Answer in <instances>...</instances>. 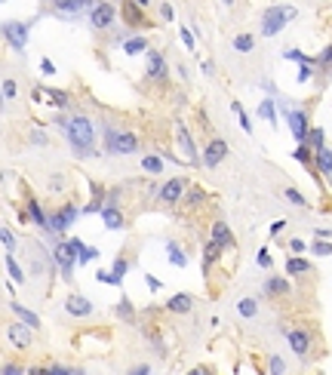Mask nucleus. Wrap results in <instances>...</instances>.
<instances>
[{
    "label": "nucleus",
    "mask_w": 332,
    "mask_h": 375,
    "mask_svg": "<svg viewBox=\"0 0 332 375\" xmlns=\"http://www.w3.org/2000/svg\"><path fill=\"white\" fill-rule=\"evenodd\" d=\"M31 99H34V101H43V99H47V89L34 86V89H31Z\"/></svg>",
    "instance_id": "54"
},
{
    "label": "nucleus",
    "mask_w": 332,
    "mask_h": 375,
    "mask_svg": "<svg viewBox=\"0 0 332 375\" xmlns=\"http://www.w3.org/2000/svg\"><path fill=\"white\" fill-rule=\"evenodd\" d=\"M148 77H151V80H166L169 77V71H166V59L160 52H148Z\"/></svg>",
    "instance_id": "12"
},
{
    "label": "nucleus",
    "mask_w": 332,
    "mask_h": 375,
    "mask_svg": "<svg viewBox=\"0 0 332 375\" xmlns=\"http://www.w3.org/2000/svg\"><path fill=\"white\" fill-rule=\"evenodd\" d=\"M6 268H9V274L16 277V283H22V280H25V274H22V268L16 265V258H13V255H6Z\"/></svg>",
    "instance_id": "43"
},
{
    "label": "nucleus",
    "mask_w": 332,
    "mask_h": 375,
    "mask_svg": "<svg viewBox=\"0 0 332 375\" xmlns=\"http://www.w3.org/2000/svg\"><path fill=\"white\" fill-rule=\"evenodd\" d=\"M160 13H163V19H173V6L163 3V6H160Z\"/></svg>",
    "instance_id": "60"
},
{
    "label": "nucleus",
    "mask_w": 332,
    "mask_h": 375,
    "mask_svg": "<svg viewBox=\"0 0 332 375\" xmlns=\"http://www.w3.org/2000/svg\"><path fill=\"white\" fill-rule=\"evenodd\" d=\"M117 317H123V320H132V308H129V301L123 299L120 304H117Z\"/></svg>",
    "instance_id": "47"
},
{
    "label": "nucleus",
    "mask_w": 332,
    "mask_h": 375,
    "mask_svg": "<svg viewBox=\"0 0 332 375\" xmlns=\"http://www.w3.org/2000/svg\"><path fill=\"white\" fill-rule=\"evenodd\" d=\"M148 286H151V289L157 292V289H160V280H157V277H148Z\"/></svg>",
    "instance_id": "61"
},
{
    "label": "nucleus",
    "mask_w": 332,
    "mask_h": 375,
    "mask_svg": "<svg viewBox=\"0 0 332 375\" xmlns=\"http://www.w3.org/2000/svg\"><path fill=\"white\" fill-rule=\"evenodd\" d=\"M114 16H117L114 3H93V9H89V22H93L96 31L111 28V25H114Z\"/></svg>",
    "instance_id": "6"
},
{
    "label": "nucleus",
    "mask_w": 332,
    "mask_h": 375,
    "mask_svg": "<svg viewBox=\"0 0 332 375\" xmlns=\"http://www.w3.org/2000/svg\"><path fill=\"white\" fill-rule=\"evenodd\" d=\"M80 243H83V240L71 237V240H65V243H59V246H55V261H59V268H62V274H65V277H71L74 255H80Z\"/></svg>",
    "instance_id": "4"
},
{
    "label": "nucleus",
    "mask_w": 332,
    "mask_h": 375,
    "mask_svg": "<svg viewBox=\"0 0 332 375\" xmlns=\"http://www.w3.org/2000/svg\"><path fill=\"white\" fill-rule=\"evenodd\" d=\"M317 68H323V74H332V47H326L323 52H320Z\"/></svg>",
    "instance_id": "37"
},
{
    "label": "nucleus",
    "mask_w": 332,
    "mask_h": 375,
    "mask_svg": "<svg viewBox=\"0 0 332 375\" xmlns=\"http://www.w3.org/2000/svg\"><path fill=\"white\" fill-rule=\"evenodd\" d=\"M65 311H68V317H89L93 314V301H89L86 295H80V292H71L65 299Z\"/></svg>",
    "instance_id": "10"
},
{
    "label": "nucleus",
    "mask_w": 332,
    "mask_h": 375,
    "mask_svg": "<svg viewBox=\"0 0 332 375\" xmlns=\"http://www.w3.org/2000/svg\"><path fill=\"white\" fill-rule=\"evenodd\" d=\"M212 240L219 243L222 249L234 246V237H231V231H228V225H225V222H212Z\"/></svg>",
    "instance_id": "17"
},
{
    "label": "nucleus",
    "mask_w": 332,
    "mask_h": 375,
    "mask_svg": "<svg viewBox=\"0 0 332 375\" xmlns=\"http://www.w3.org/2000/svg\"><path fill=\"white\" fill-rule=\"evenodd\" d=\"M28 139H31V145H47V132H40V129H31V135H28Z\"/></svg>",
    "instance_id": "48"
},
{
    "label": "nucleus",
    "mask_w": 332,
    "mask_h": 375,
    "mask_svg": "<svg viewBox=\"0 0 332 375\" xmlns=\"http://www.w3.org/2000/svg\"><path fill=\"white\" fill-rule=\"evenodd\" d=\"M28 212H31V222H37L40 228H50V222H47V215H43V209H40V203L37 200H28Z\"/></svg>",
    "instance_id": "27"
},
{
    "label": "nucleus",
    "mask_w": 332,
    "mask_h": 375,
    "mask_svg": "<svg viewBox=\"0 0 332 375\" xmlns=\"http://www.w3.org/2000/svg\"><path fill=\"white\" fill-rule=\"evenodd\" d=\"M123 13H127L129 25H142V9L135 6V3H123Z\"/></svg>",
    "instance_id": "35"
},
{
    "label": "nucleus",
    "mask_w": 332,
    "mask_h": 375,
    "mask_svg": "<svg viewBox=\"0 0 332 375\" xmlns=\"http://www.w3.org/2000/svg\"><path fill=\"white\" fill-rule=\"evenodd\" d=\"M283 228H286V219H280V222H274V225H271V234H280Z\"/></svg>",
    "instance_id": "59"
},
{
    "label": "nucleus",
    "mask_w": 332,
    "mask_h": 375,
    "mask_svg": "<svg viewBox=\"0 0 332 375\" xmlns=\"http://www.w3.org/2000/svg\"><path fill=\"white\" fill-rule=\"evenodd\" d=\"M55 9H59V13L74 16V13H83V9H93V6H89V3H55Z\"/></svg>",
    "instance_id": "36"
},
{
    "label": "nucleus",
    "mask_w": 332,
    "mask_h": 375,
    "mask_svg": "<svg viewBox=\"0 0 332 375\" xmlns=\"http://www.w3.org/2000/svg\"><path fill=\"white\" fill-rule=\"evenodd\" d=\"M93 258H99V249L80 243V255H77V261H80V265H86V261H93Z\"/></svg>",
    "instance_id": "38"
},
{
    "label": "nucleus",
    "mask_w": 332,
    "mask_h": 375,
    "mask_svg": "<svg viewBox=\"0 0 332 375\" xmlns=\"http://www.w3.org/2000/svg\"><path fill=\"white\" fill-rule=\"evenodd\" d=\"M311 68H317V59H307V62H302V65H299V83H305L307 77L314 74Z\"/></svg>",
    "instance_id": "39"
},
{
    "label": "nucleus",
    "mask_w": 332,
    "mask_h": 375,
    "mask_svg": "<svg viewBox=\"0 0 332 375\" xmlns=\"http://www.w3.org/2000/svg\"><path fill=\"white\" fill-rule=\"evenodd\" d=\"M3 375H22L19 363H6V366H3Z\"/></svg>",
    "instance_id": "53"
},
{
    "label": "nucleus",
    "mask_w": 332,
    "mask_h": 375,
    "mask_svg": "<svg viewBox=\"0 0 332 375\" xmlns=\"http://www.w3.org/2000/svg\"><path fill=\"white\" fill-rule=\"evenodd\" d=\"M295 16V6H268L261 13V37H274L280 28H286V22Z\"/></svg>",
    "instance_id": "2"
},
{
    "label": "nucleus",
    "mask_w": 332,
    "mask_h": 375,
    "mask_svg": "<svg viewBox=\"0 0 332 375\" xmlns=\"http://www.w3.org/2000/svg\"><path fill=\"white\" fill-rule=\"evenodd\" d=\"M311 252H314V255H332V243H326V240H314V243H311Z\"/></svg>",
    "instance_id": "41"
},
{
    "label": "nucleus",
    "mask_w": 332,
    "mask_h": 375,
    "mask_svg": "<svg viewBox=\"0 0 332 375\" xmlns=\"http://www.w3.org/2000/svg\"><path fill=\"white\" fill-rule=\"evenodd\" d=\"M188 375H212V372H209V366H194Z\"/></svg>",
    "instance_id": "58"
},
{
    "label": "nucleus",
    "mask_w": 332,
    "mask_h": 375,
    "mask_svg": "<svg viewBox=\"0 0 332 375\" xmlns=\"http://www.w3.org/2000/svg\"><path fill=\"white\" fill-rule=\"evenodd\" d=\"M225 157H228V142L225 139H209V145L203 148V166L206 169H215Z\"/></svg>",
    "instance_id": "7"
},
{
    "label": "nucleus",
    "mask_w": 332,
    "mask_h": 375,
    "mask_svg": "<svg viewBox=\"0 0 332 375\" xmlns=\"http://www.w3.org/2000/svg\"><path fill=\"white\" fill-rule=\"evenodd\" d=\"M6 335H9V342H13L16 348H28V345H31V332H28L25 326H19V323L9 326V329H6Z\"/></svg>",
    "instance_id": "16"
},
{
    "label": "nucleus",
    "mask_w": 332,
    "mask_h": 375,
    "mask_svg": "<svg viewBox=\"0 0 332 375\" xmlns=\"http://www.w3.org/2000/svg\"><path fill=\"white\" fill-rule=\"evenodd\" d=\"M231 111L237 114V120H240V126H243V132H249V135H253V123H249V117H246V108L240 105V101H234V105H231Z\"/></svg>",
    "instance_id": "32"
},
{
    "label": "nucleus",
    "mask_w": 332,
    "mask_h": 375,
    "mask_svg": "<svg viewBox=\"0 0 332 375\" xmlns=\"http://www.w3.org/2000/svg\"><path fill=\"white\" fill-rule=\"evenodd\" d=\"M25 31H28V25H19V22H16V25H13V22H6V25H3V34H6V40L13 43V47H16L19 52L25 50Z\"/></svg>",
    "instance_id": "14"
},
{
    "label": "nucleus",
    "mask_w": 332,
    "mask_h": 375,
    "mask_svg": "<svg viewBox=\"0 0 332 375\" xmlns=\"http://www.w3.org/2000/svg\"><path fill=\"white\" fill-rule=\"evenodd\" d=\"M129 375H151V366H145V363H142V366H135Z\"/></svg>",
    "instance_id": "57"
},
{
    "label": "nucleus",
    "mask_w": 332,
    "mask_h": 375,
    "mask_svg": "<svg viewBox=\"0 0 332 375\" xmlns=\"http://www.w3.org/2000/svg\"><path fill=\"white\" fill-rule=\"evenodd\" d=\"M16 96H19V86H16L13 80H3V99H6V101H13Z\"/></svg>",
    "instance_id": "45"
},
{
    "label": "nucleus",
    "mask_w": 332,
    "mask_h": 375,
    "mask_svg": "<svg viewBox=\"0 0 332 375\" xmlns=\"http://www.w3.org/2000/svg\"><path fill=\"white\" fill-rule=\"evenodd\" d=\"M283 55H286V59H292V62H307V59H305V55H302L299 50H289V52H283Z\"/></svg>",
    "instance_id": "55"
},
{
    "label": "nucleus",
    "mask_w": 332,
    "mask_h": 375,
    "mask_svg": "<svg viewBox=\"0 0 332 375\" xmlns=\"http://www.w3.org/2000/svg\"><path fill=\"white\" fill-rule=\"evenodd\" d=\"M105 148L108 154H135L139 151V139L132 132H117V129H105Z\"/></svg>",
    "instance_id": "3"
},
{
    "label": "nucleus",
    "mask_w": 332,
    "mask_h": 375,
    "mask_svg": "<svg viewBox=\"0 0 332 375\" xmlns=\"http://www.w3.org/2000/svg\"><path fill=\"white\" fill-rule=\"evenodd\" d=\"M74 219H77V206H71V203H68V206H62L59 212L52 215V222H50V231H55V234H65V231H68V228L74 225Z\"/></svg>",
    "instance_id": "11"
},
{
    "label": "nucleus",
    "mask_w": 332,
    "mask_h": 375,
    "mask_svg": "<svg viewBox=\"0 0 332 375\" xmlns=\"http://www.w3.org/2000/svg\"><path fill=\"white\" fill-rule=\"evenodd\" d=\"M179 34H181V43H185V47H188V50H194V34H191L188 28H181Z\"/></svg>",
    "instance_id": "50"
},
{
    "label": "nucleus",
    "mask_w": 332,
    "mask_h": 375,
    "mask_svg": "<svg viewBox=\"0 0 332 375\" xmlns=\"http://www.w3.org/2000/svg\"><path fill=\"white\" fill-rule=\"evenodd\" d=\"M268 366H271V369H268L271 375H286V363H283L280 357H271V360H268Z\"/></svg>",
    "instance_id": "42"
},
{
    "label": "nucleus",
    "mask_w": 332,
    "mask_h": 375,
    "mask_svg": "<svg viewBox=\"0 0 332 375\" xmlns=\"http://www.w3.org/2000/svg\"><path fill=\"white\" fill-rule=\"evenodd\" d=\"M188 194V181L181 178V175H176V178H169L163 188H160V200L163 203H176V200H181Z\"/></svg>",
    "instance_id": "9"
},
{
    "label": "nucleus",
    "mask_w": 332,
    "mask_h": 375,
    "mask_svg": "<svg viewBox=\"0 0 332 375\" xmlns=\"http://www.w3.org/2000/svg\"><path fill=\"white\" fill-rule=\"evenodd\" d=\"M219 252H222V246L215 243V240H209V243H206V249H203V268H206V271L212 268V261L219 258Z\"/></svg>",
    "instance_id": "28"
},
{
    "label": "nucleus",
    "mask_w": 332,
    "mask_h": 375,
    "mask_svg": "<svg viewBox=\"0 0 332 375\" xmlns=\"http://www.w3.org/2000/svg\"><path fill=\"white\" fill-rule=\"evenodd\" d=\"M40 68H43V74H55V65L50 59H40Z\"/></svg>",
    "instance_id": "56"
},
{
    "label": "nucleus",
    "mask_w": 332,
    "mask_h": 375,
    "mask_svg": "<svg viewBox=\"0 0 332 375\" xmlns=\"http://www.w3.org/2000/svg\"><path fill=\"white\" fill-rule=\"evenodd\" d=\"M295 157H299V160H302V163H305L307 169H317V166L311 163V151H307V145H302V148H299V151H295Z\"/></svg>",
    "instance_id": "44"
},
{
    "label": "nucleus",
    "mask_w": 332,
    "mask_h": 375,
    "mask_svg": "<svg viewBox=\"0 0 332 375\" xmlns=\"http://www.w3.org/2000/svg\"><path fill=\"white\" fill-rule=\"evenodd\" d=\"M234 50L237 52H253L255 50V37H253V34H237V37H234Z\"/></svg>",
    "instance_id": "25"
},
{
    "label": "nucleus",
    "mask_w": 332,
    "mask_h": 375,
    "mask_svg": "<svg viewBox=\"0 0 332 375\" xmlns=\"http://www.w3.org/2000/svg\"><path fill=\"white\" fill-rule=\"evenodd\" d=\"M102 219H105V228H111V231L123 228V212L117 206H105L102 209Z\"/></svg>",
    "instance_id": "18"
},
{
    "label": "nucleus",
    "mask_w": 332,
    "mask_h": 375,
    "mask_svg": "<svg viewBox=\"0 0 332 375\" xmlns=\"http://www.w3.org/2000/svg\"><path fill=\"white\" fill-rule=\"evenodd\" d=\"M283 197L289 200V203H295V206H307V200H305V197H302L295 188H286V191H283Z\"/></svg>",
    "instance_id": "40"
},
{
    "label": "nucleus",
    "mask_w": 332,
    "mask_h": 375,
    "mask_svg": "<svg viewBox=\"0 0 332 375\" xmlns=\"http://www.w3.org/2000/svg\"><path fill=\"white\" fill-rule=\"evenodd\" d=\"M123 50H127L129 55H139V52L148 50V40H145V37H129L127 43H123Z\"/></svg>",
    "instance_id": "31"
},
{
    "label": "nucleus",
    "mask_w": 332,
    "mask_h": 375,
    "mask_svg": "<svg viewBox=\"0 0 332 375\" xmlns=\"http://www.w3.org/2000/svg\"><path fill=\"white\" fill-rule=\"evenodd\" d=\"M176 139H179V151H181V157L191 163V166H197V163H203V157H197V148H194V139H191V132H188V126L185 123H176Z\"/></svg>",
    "instance_id": "5"
},
{
    "label": "nucleus",
    "mask_w": 332,
    "mask_h": 375,
    "mask_svg": "<svg viewBox=\"0 0 332 375\" xmlns=\"http://www.w3.org/2000/svg\"><path fill=\"white\" fill-rule=\"evenodd\" d=\"M188 200H191V203H203V200H206V194H203L200 188H191V194H188Z\"/></svg>",
    "instance_id": "51"
},
{
    "label": "nucleus",
    "mask_w": 332,
    "mask_h": 375,
    "mask_svg": "<svg viewBox=\"0 0 332 375\" xmlns=\"http://www.w3.org/2000/svg\"><path fill=\"white\" fill-rule=\"evenodd\" d=\"M129 271V261H127V255H120L117 261H114V271H111V286H120V280H123V274Z\"/></svg>",
    "instance_id": "23"
},
{
    "label": "nucleus",
    "mask_w": 332,
    "mask_h": 375,
    "mask_svg": "<svg viewBox=\"0 0 332 375\" xmlns=\"http://www.w3.org/2000/svg\"><path fill=\"white\" fill-rule=\"evenodd\" d=\"M142 169H145V173H151V175H157V173H163V160H160V157H145Z\"/></svg>",
    "instance_id": "34"
},
{
    "label": "nucleus",
    "mask_w": 332,
    "mask_h": 375,
    "mask_svg": "<svg viewBox=\"0 0 332 375\" xmlns=\"http://www.w3.org/2000/svg\"><path fill=\"white\" fill-rule=\"evenodd\" d=\"M166 252H169V258H173L176 268H188V255L179 249V243H166Z\"/></svg>",
    "instance_id": "29"
},
{
    "label": "nucleus",
    "mask_w": 332,
    "mask_h": 375,
    "mask_svg": "<svg viewBox=\"0 0 332 375\" xmlns=\"http://www.w3.org/2000/svg\"><path fill=\"white\" fill-rule=\"evenodd\" d=\"M62 126V132L68 135V142H71V148L77 154H89L93 151V120L77 114L71 120H55Z\"/></svg>",
    "instance_id": "1"
},
{
    "label": "nucleus",
    "mask_w": 332,
    "mask_h": 375,
    "mask_svg": "<svg viewBox=\"0 0 332 375\" xmlns=\"http://www.w3.org/2000/svg\"><path fill=\"white\" fill-rule=\"evenodd\" d=\"M255 261L261 268H271V255H268V249H258V255H255Z\"/></svg>",
    "instance_id": "49"
},
{
    "label": "nucleus",
    "mask_w": 332,
    "mask_h": 375,
    "mask_svg": "<svg viewBox=\"0 0 332 375\" xmlns=\"http://www.w3.org/2000/svg\"><path fill=\"white\" fill-rule=\"evenodd\" d=\"M237 314H240V317H246V320H253V317L258 314L255 299H240V301H237Z\"/></svg>",
    "instance_id": "26"
},
{
    "label": "nucleus",
    "mask_w": 332,
    "mask_h": 375,
    "mask_svg": "<svg viewBox=\"0 0 332 375\" xmlns=\"http://www.w3.org/2000/svg\"><path fill=\"white\" fill-rule=\"evenodd\" d=\"M286 338H289V348L295 350L299 357H307V350H311V335L302 332V329H289L286 332Z\"/></svg>",
    "instance_id": "13"
},
{
    "label": "nucleus",
    "mask_w": 332,
    "mask_h": 375,
    "mask_svg": "<svg viewBox=\"0 0 332 375\" xmlns=\"http://www.w3.org/2000/svg\"><path fill=\"white\" fill-rule=\"evenodd\" d=\"M307 148H314V151H323V129H320V126H314L311 132H307Z\"/></svg>",
    "instance_id": "33"
},
{
    "label": "nucleus",
    "mask_w": 332,
    "mask_h": 375,
    "mask_svg": "<svg viewBox=\"0 0 332 375\" xmlns=\"http://www.w3.org/2000/svg\"><path fill=\"white\" fill-rule=\"evenodd\" d=\"M3 246H6V249H13V246H16V240H13V231H9V228H3Z\"/></svg>",
    "instance_id": "52"
},
{
    "label": "nucleus",
    "mask_w": 332,
    "mask_h": 375,
    "mask_svg": "<svg viewBox=\"0 0 332 375\" xmlns=\"http://www.w3.org/2000/svg\"><path fill=\"white\" fill-rule=\"evenodd\" d=\"M305 249H307V243L299 240V237H292V240H289V252H292V255H302Z\"/></svg>",
    "instance_id": "46"
},
{
    "label": "nucleus",
    "mask_w": 332,
    "mask_h": 375,
    "mask_svg": "<svg viewBox=\"0 0 332 375\" xmlns=\"http://www.w3.org/2000/svg\"><path fill=\"white\" fill-rule=\"evenodd\" d=\"M258 114L265 117V120L271 123V126H277V111H274V101H271V99H265V101L258 105Z\"/></svg>",
    "instance_id": "30"
},
{
    "label": "nucleus",
    "mask_w": 332,
    "mask_h": 375,
    "mask_svg": "<svg viewBox=\"0 0 332 375\" xmlns=\"http://www.w3.org/2000/svg\"><path fill=\"white\" fill-rule=\"evenodd\" d=\"M31 375H83L77 369H68V366H59V363H52L47 369H31Z\"/></svg>",
    "instance_id": "24"
},
{
    "label": "nucleus",
    "mask_w": 332,
    "mask_h": 375,
    "mask_svg": "<svg viewBox=\"0 0 332 375\" xmlns=\"http://www.w3.org/2000/svg\"><path fill=\"white\" fill-rule=\"evenodd\" d=\"M314 166L320 169V173L332 175V148H323V151H317V157H314Z\"/></svg>",
    "instance_id": "22"
},
{
    "label": "nucleus",
    "mask_w": 332,
    "mask_h": 375,
    "mask_svg": "<svg viewBox=\"0 0 332 375\" xmlns=\"http://www.w3.org/2000/svg\"><path fill=\"white\" fill-rule=\"evenodd\" d=\"M286 123H289L292 135L299 142H307V132H311V120H307L305 111H286Z\"/></svg>",
    "instance_id": "8"
},
{
    "label": "nucleus",
    "mask_w": 332,
    "mask_h": 375,
    "mask_svg": "<svg viewBox=\"0 0 332 375\" xmlns=\"http://www.w3.org/2000/svg\"><path fill=\"white\" fill-rule=\"evenodd\" d=\"M194 308V299L188 292H179V295H173V299L166 301V311H173V314H188Z\"/></svg>",
    "instance_id": "15"
},
{
    "label": "nucleus",
    "mask_w": 332,
    "mask_h": 375,
    "mask_svg": "<svg viewBox=\"0 0 332 375\" xmlns=\"http://www.w3.org/2000/svg\"><path fill=\"white\" fill-rule=\"evenodd\" d=\"M265 292L274 295V299H277V295H286V292H289V280H286V277H271L265 283Z\"/></svg>",
    "instance_id": "20"
},
{
    "label": "nucleus",
    "mask_w": 332,
    "mask_h": 375,
    "mask_svg": "<svg viewBox=\"0 0 332 375\" xmlns=\"http://www.w3.org/2000/svg\"><path fill=\"white\" fill-rule=\"evenodd\" d=\"M13 314H16V317H19V320L25 323V326H31V329H40V320H37V314H31L28 308H22L19 301H13Z\"/></svg>",
    "instance_id": "21"
},
{
    "label": "nucleus",
    "mask_w": 332,
    "mask_h": 375,
    "mask_svg": "<svg viewBox=\"0 0 332 375\" xmlns=\"http://www.w3.org/2000/svg\"><path fill=\"white\" fill-rule=\"evenodd\" d=\"M307 271H311V261H305L302 255H292V258H286V274L299 277V274H307Z\"/></svg>",
    "instance_id": "19"
}]
</instances>
